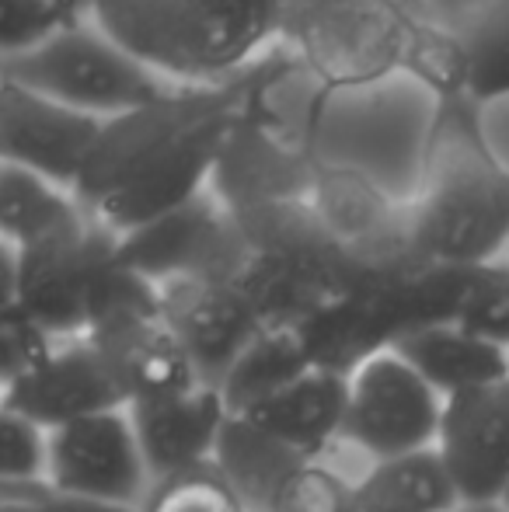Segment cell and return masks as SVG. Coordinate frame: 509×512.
<instances>
[{"mask_svg": "<svg viewBox=\"0 0 509 512\" xmlns=\"http://www.w3.org/2000/svg\"><path fill=\"white\" fill-rule=\"evenodd\" d=\"M394 352L440 398L475 391L509 373V349L461 328L457 321H433L412 328L394 342Z\"/></svg>", "mask_w": 509, "mask_h": 512, "instance_id": "cell-20", "label": "cell"}, {"mask_svg": "<svg viewBox=\"0 0 509 512\" xmlns=\"http://www.w3.org/2000/svg\"><path fill=\"white\" fill-rule=\"evenodd\" d=\"M408 209L426 262H492L509 244V161L492 147L485 108L468 91L433 95Z\"/></svg>", "mask_w": 509, "mask_h": 512, "instance_id": "cell-3", "label": "cell"}, {"mask_svg": "<svg viewBox=\"0 0 509 512\" xmlns=\"http://www.w3.org/2000/svg\"><path fill=\"white\" fill-rule=\"evenodd\" d=\"M119 258L154 286L189 276L231 279L245 262V234L231 209L206 189L189 203L123 230Z\"/></svg>", "mask_w": 509, "mask_h": 512, "instance_id": "cell-11", "label": "cell"}, {"mask_svg": "<svg viewBox=\"0 0 509 512\" xmlns=\"http://www.w3.org/2000/svg\"><path fill=\"white\" fill-rule=\"evenodd\" d=\"M307 453L286 446L283 439L269 436L258 429L255 422L241 415H227L224 429H220L217 450H213V464L217 471L231 481V488L241 495L252 512H262L276 499V492L307 464Z\"/></svg>", "mask_w": 509, "mask_h": 512, "instance_id": "cell-22", "label": "cell"}, {"mask_svg": "<svg viewBox=\"0 0 509 512\" xmlns=\"http://www.w3.org/2000/svg\"><path fill=\"white\" fill-rule=\"evenodd\" d=\"M14 293H18V251L0 237V307H11Z\"/></svg>", "mask_w": 509, "mask_h": 512, "instance_id": "cell-33", "label": "cell"}, {"mask_svg": "<svg viewBox=\"0 0 509 512\" xmlns=\"http://www.w3.org/2000/svg\"><path fill=\"white\" fill-rule=\"evenodd\" d=\"M91 21L157 74L203 84L276 46L279 0H98Z\"/></svg>", "mask_w": 509, "mask_h": 512, "instance_id": "cell-5", "label": "cell"}, {"mask_svg": "<svg viewBox=\"0 0 509 512\" xmlns=\"http://www.w3.org/2000/svg\"><path fill=\"white\" fill-rule=\"evenodd\" d=\"M454 512H509L499 499H489V502H461Z\"/></svg>", "mask_w": 509, "mask_h": 512, "instance_id": "cell-35", "label": "cell"}, {"mask_svg": "<svg viewBox=\"0 0 509 512\" xmlns=\"http://www.w3.org/2000/svg\"><path fill=\"white\" fill-rule=\"evenodd\" d=\"M342 492H346V478L321 464V457H314L279 488L276 499L262 512H339Z\"/></svg>", "mask_w": 509, "mask_h": 512, "instance_id": "cell-30", "label": "cell"}, {"mask_svg": "<svg viewBox=\"0 0 509 512\" xmlns=\"http://www.w3.org/2000/svg\"><path fill=\"white\" fill-rule=\"evenodd\" d=\"M307 366H311V359H307L297 328H262L252 338V345L234 359L217 391L227 411L241 415L245 408L258 405L283 384H290L293 377H300Z\"/></svg>", "mask_w": 509, "mask_h": 512, "instance_id": "cell-24", "label": "cell"}, {"mask_svg": "<svg viewBox=\"0 0 509 512\" xmlns=\"http://www.w3.org/2000/svg\"><path fill=\"white\" fill-rule=\"evenodd\" d=\"M60 25L56 0H0V60L42 42Z\"/></svg>", "mask_w": 509, "mask_h": 512, "instance_id": "cell-31", "label": "cell"}, {"mask_svg": "<svg viewBox=\"0 0 509 512\" xmlns=\"http://www.w3.org/2000/svg\"><path fill=\"white\" fill-rule=\"evenodd\" d=\"M443 398L398 356L377 352L349 373L342 443L367 460L401 457L436 446Z\"/></svg>", "mask_w": 509, "mask_h": 512, "instance_id": "cell-10", "label": "cell"}, {"mask_svg": "<svg viewBox=\"0 0 509 512\" xmlns=\"http://www.w3.org/2000/svg\"><path fill=\"white\" fill-rule=\"evenodd\" d=\"M102 119L0 74V164L25 168L74 192Z\"/></svg>", "mask_w": 509, "mask_h": 512, "instance_id": "cell-13", "label": "cell"}, {"mask_svg": "<svg viewBox=\"0 0 509 512\" xmlns=\"http://www.w3.org/2000/svg\"><path fill=\"white\" fill-rule=\"evenodd\" d=\"M450 32L461 56V91L482 108L509 98V0H475L454 11Z\"/></svg>", "mask_w": 509, "mask_h": 512, "instance_id": "cell-23", "label": "cell"}, {"mask_svg": "<svg viewBox=\"0 0 509 512\" xmlns=\"http://www.w3.org/2000/svg\"><path fill=\"white\" fill-rule=\"evenodd\" d=\"M95 4L98 0H56V11H60L63 25H70V21H88L95 14Z\"/></svg>", "mask_w": 509, "mask_h": 512, "instance_id": "cell-34", "label": "cell"}, {"mask_svg": "<svg viewBox=\"0 0 509 512\" xmlns=\"http://www.w3.org/2000/svg\"><path fill=\"white\" fill-rule=\"evenodd\" d=\"M77 209L81 203L70 189L35 175V171L0 164V237L11 241L14 248L53 230Z\"/></svg>", "mask_w": 509, "mask_h": 512, "instance_id": "cell-25", "label": "cell"}, {"mask_svg": "<svg viewBox=\"0 0 509 512\" xmlns=\"http://www.w3.org/2000/svg\"><path fill=\"white\" fill-rule=\"evenodd\" d=\"M53 345L56 338L42 324H35L18 304L0 307V391L32 373Z\"/></svg>", "mask_w": 509, "mask_h": 512, "instance_id": "cell-28", "label": "cell"}, {"mask_svg": "<svg viewBox=\"0 0 509 512\" xmlns=\"http://www.w3.org/2000/svg\"><path fill=\"white\" fill-rule=\"evenodd\" d=\"M0 74L98 119L147 105L171 84H182L147 67L91 18L60 25L42 42L0 60Z\"/></svg>", "mask_w": 509, "mask_h": 512, "instance_id": "cell-7", "label": "cell"}, {"mask_svg": "<svg viewBox=\"0 0 509 512\" xmlns=\"http://www.w3.org/2000/svg\"><path fill=\"white\" fill-rule=\"evenodd\" d=\"M39 506H42V512H140V506H116V502L77 499V495H63L49 485H42Z\"/></svg>", "mask_w": 509, "mask_h": 512, "instance_id": "cell-32", "label": "cell"}, {"mask_svg": "<svg viewBox=\"0 0 509 512\" xmlns=\"http://www.w3.org/2000/svg\"><path fill=\"white\" fill-rule=\"evenodd\" d=\"M126 411L133 418L136 443L154 481L210 464L220 429L231 415L213 384H196L157 401H133Z\"/></svg>", "mask_w": 509, "mask_h": 512, "instance_id": "cell-18", "label": "cell"}, {"mask_svg": "<svg viewBox=\"0 0 509 512\" xmlns=\"http://www.w3.org/2000/svg\"><path fill=\"white\" fill-rule=\"evenodd\" d=\"M307 203L356 265V283L412 276L433 265L415 244L408 199L391 196L360 164L321 154Z\"/></svg>", "mask_w": 509, "mask_h": 512, "instance_id": "cell-8", "label": "cell"}, {"mask_svg": "<svg viewBox=\"0 0 509 512\" xmlns=\"http://www.w3.org/2000/svg\"><path fill=\"white\" fill-rule=\"evenodd\" d=\"M14 251V304L53 338L88 335L119 314L157 307V286L129 269L119 258V234L84 206Z\"/></svg>", "mask_w": 509, "mask_h": 512, "instance_id": "cell-4", "label": "cell"}, {"mask_svg": "<svg viewBox=\"0 0 509 512\" xmlns=\"http://www.w3.org/2000/svg\"><path fill=\"white\" fill-rule=\"evenodd\" d=\"M46 485L77 499L140 506L154 478L136 443L129 411L109 408L49 429Z\"/></svg>", "mask_w": 509, "mask_h": 512, "instance_id": "cell-12", "label": "cell"}, {"mask_svg": "<svg viewBox=\"0 0 509 512\" xmlns=\"http://www.w3.org/2000/svg\"><path fill=\"white\" fill-rule=\"evenodd\" d=\"M346 394V373L325 370V366H307L300 377L283 384L276 394L241 411V418L255 422L258 429L283 439L286 446L307 453V457H321L342 436Z\"/></svg>", "mask_w": 509, "mask_h": 512, "instance_id": "cell-19", "label": "cell"}, {"mask_svg": "<svg viewBox=\"0 0 509 512\" xmlns=\"http://www.w3.org/2000/svg\"><path fill=\"white\" fill-rule=\"evenodd\" d=\"M234 220L245 234V262L231 279L248 293L265 328H297L360 279L307 199L241 209Z\"/></svg>", "mask_w": 509, "mask_h": 512, "instance_id": "cell-6", "label": "cell"}, {"mask_svg": "<svg viewBox=\"0 0 509 512\" xmlns=\"http://www.w3.org/2000/svg\"><path fill=\"white\" fill-rule=\"evenodd\" d=\"M88 338L102 349L109 370L116 373L126 405L171 398L203 384L185 345L157 307L112 317L88 331Z\"/></svg>", "mask_w": 509, "mask_h": 512, "instance_id": "cell-17", "label": "cell"}, {"mask_svg": "<svg viewBox=\"0 0 509 512\" xmlns=\"http://www.w3.org/2000/svg\"><path fill=\"white\" fill-rule=\"evenodd\" d=\"M461 506L436 446L370 460L360 478H346L339 512H454Z\"/></svg>", "mask_w": 509, "mask_h": 512, "instance_id": "cell-21", "label": "cell"}, {"mask_svg": "<svg viewBox=\"0 0 509 512\" xmlns=\"http://www.w3.org/2000/svg\"><path fill=\"white\" fill-rule=\"evenodd\" d=\"M499 502H503V506L509 509V478H506V488H503V495H499Z\"/></svg>", "mask_w": 509, "mask_h": 512, "instance_id": "cell-36", "label": "cell"}, {"mask_svg": "<svg viewBox=\"0 0 509 512\" xmlns=\"http://www.w3.org/2000/svg\"><path fill=\"white\" fill-rule=\"evenodd\" d=\"M276 46L311 84L300 126L321 133L346 91L408 77L429 95L461 88L450 18L433 0H279Z\"/></svg>", "mask_w": 509, "mask_h": 512, "instance_id": "cell-2", "label": "cell"}, {"mask_svg": "<svg viewBox=\"0 0 509 512\" xmlns=\"http://www.w3.org/2000/svg\"><path fill=\"white\" fill-rule=\"evenodd\" d=\"M140 512H248V506L210 460L154 481L147 499L140 502Z\"/></svg>", "mask_w": 509, "mask_h": 512, "instance_id": "cell-27", "label": "cell"}, {"mask_svg": "<svg viewBox=\"0 0 509 512\" xmlns=\"http://www.w3.org/2000/svg\"><path fill=\"white\" fill-rule=\"evenodd\" d=\"M436 453L461 502L499 499L509 478V373L443 398Z\"/></svg>", "mask_w": 509, "mask_h": 512, "instance_id": "cell-15", "label": "cell"}, {"mask_svg": "<svg viewBox=\"0 0 509 512\" xmlns=\"http://www.w3.org/2000/svg\"><path fill=\"white\" fill-rule=\"evenodd\" d=\"M0 398L46 432L74 418L126 408L116 373L109 370L102 349L88 335L56 338L49 356L18 384L0 391Z\"/></svg>", "mask_w": 509, "mask_h": 512, "instance_id": "cell-16", "label": "cell"}, {"mask_svg": "<svg viewBox=\"0 0 509 512\" xmlns=\"http://www.w3.org/2000/svg\"><path fill=\"white\" fill-rule=\"evenodd\" d=\"M46 478V429L0 398V481Z\"/></svg>", "mask_w": 509, "mask_h": 512, "instance_id": "cell-29", "label": "cell"}, {"mask_svg": "<svg viewBox=\"0 0 509 512\" xmlns=\"http://www.w3.org/2000/svg\"><path fill=\"white\" fill-rule=\"evenodd\" d=\"M293 77L297 63L272 46L238 74L171 84L154 102L102 119L74 199L116 234L189 203L210 189L213 164L245 108Z\"/></svg>", "mask_w": 509, "mask_h": 512, "instance_id": "cell-1", "label": "cell"}, {"mask_svg": "<svg viewBox=\"0 0 509 512\" xmlns=\"http://www.w3.org/2000/svg\"><path fill=\"white\" fill-rule=\"evenodd\" d=\"M157 310L185 345L199 380L213 387L265 328L248 293L224 276H189L157 286Z\"/></svg>", "mask_w": 509, "mask_h": 512, "instance_id": "cell-14", "label": "cell"}, {"mask_svg": "<svg viewBox=\"0 0 509 512\" xmlns=\"http://www.w3.org/2000/svg\"><path fill=\"white\" fill-rule=\"evenodd\" d=\"M276 91H262L245 108L213 164L210 192L231 213L311 196L314 168L321 161L318 133L293 129L276 108Z\"/></svg>", "mask_w": 509, "mask_h": 512, "instance_id": "cell-9", "label": "cell"}, {"mask_svg": "<svg viewBox=\"0 0 509 512\" xmlns=\"http://www.w3.org/2000/svg\"><path fill=\"white\" fill-rule=\"evenodd\" d=\"M454 321L475 335L509 349V262L464 265Z\"/></svg>", "mask_w": 509, "mask_h": 512, "instance_id": "cell-26", "label": "cell"}]
</instances>
